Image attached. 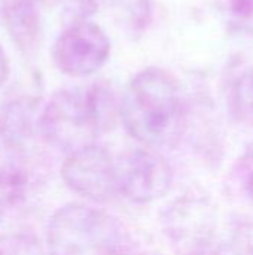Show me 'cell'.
<instances>
[{
    "mask_svg": "<svg viewBox=\"0 0 253 255\" xmlns=\"http://www.w3.org/2000/svg\"><path fill=\"white\" fill-rule=\"evenodd\" d=\"M125 130L146 146L174 145L186 123V111L176 78L164 69L146 67L127 84L119 102Z\"/></svg>",
    "mask_w": 253,
    "mask_h": 255,
    "instance_id": "obj_1",
    "label": "cell"
},
{
    "mask_svg": "<svg viewBox=\"0 0 253 255\" xmlns=\"http://www.w3.org/2000/svg\"><path fill=\"white\" fill-rule=\"evenodd\" d=\"M116 117L119 105L112 90L95 82L54 93L39 117V128L48 143L70 155L97 145Z\"/></svg>",
    "mask_w": 253,
    "mask_h": 255,
    "instance_id": "obj_2",
    "label": "cell"
},
{
    "mask_svg": "<svg viewBox=\"0 0 253 255\" xmlns=\"http://www.w3.org/2000/svg\"><path fill=\"white\" fill-rule=\"evenodd\" d=\"M49 255H125L127 239L116 218L104 211L70 203L46 229Z\"/></svg>",
    "mask_w": 253,
    "mask_h": 255,
    "instance_id": "obj_3",
    "label": "cell"
},
{
    "mask_svg": "<svg viewBox=\"0 0 253 255\" xmlns=\"http://www.w3.org/2000/svg\"><path fill=\"white\" fill-rule=\"evenodd\" d=\"M110 55V40L104 30L82 21L69 24L52 46L55 67L73 78H84L100 70Z\"/></svg>",
    "mask_w": 253,
    "mask_h": 255,
    "instance_id": "obj_4",
    "label": "cell"
},
{
    "mask_svg": "<svg viewBox=\"0 0 253 255\" xmlns=\"http://www.w3.org/2000/svg\"><path fill=\"white\" fill-rule=\"evenodd\" d=\"M61 176L72 191L95 203H107L119 194L116 160L98 145L70 154Z\"/></svg>",
    "mask_w": 253,
    "mask_h": 255,
    "instance_id": "obj_5",
    "label": "cell"
},
{
    "mask_svg": "<svg viewBox=\"0 0 253 255\" xmlns=\"http://www.w3.org/2000/svg\"><path fill=\"white\" fill-rule=\"evenodd\" d=\"M119 194L133 203H151L167 194L173 173L169 161L151 149H131L116 160Z\"/></svg>",
    "mask_w": 253,
    "mask_h": 255,
    "instance_id": "obj_6",
    "label": "cell"
},
{
    "mask_svg": "<svg viewBox=\"0 0 253 255\" xmlns=\"http://www.w3.org/2000/svg\"><path fill=\"white\" fill-rule=\"evenodd\" d=\"M6 30L15 46L25 55L33 54L42 34L40 13L34 0H7L4 10Z\"/></svg>",
    "mask_w": 253,
    "mask_h": 255,
    "instance_id": "obj_7",
    "label": "cell"
},
{
    "mask_svg": "<svg viewBox=\"0 0 253 255\" xmlns=\"http://www.w3.org/2000/svg\"><path fill=\"white\" fill-rule=\"evenodd\" d=\"M34 109V100H18L7 105L0 114V131L4 134V137H25V134L31 128Z\"/></svg>",
    "mask_w": 253,
    "mask_h": 255,
    "instance_id": "obj_8",
    "label": "cell"
},
{
    "mask_svg": "<svg viewBox=\"0 0 253 255\" xmlns=\"http://www.w3.org/2000/svg\"><path fill=\"white\" fill-rule=\"evenodd\" d=\"M115 15L131 34H142L154 16L152 0H110Z\"/></svg>",
    "mask_w": 253,
    "mask_h": 255,
    "instance_id": "obj_9",
    "label": "cell"
},
{
    "mask_svg": "<svg viewBox=\"0 0 253 255\" xmlns=\"http://www.w3.org/2000/svg\"><path fill=\"white\" fill-rule=\"evenodd\" d=\"M219 6L234 31L253 34V0H219Z\"/></svg>",
    "mask_w": 253,
    "mask_h": 255,
    "instance_id": "obj_10",
    "label": "cell"
},
{
    "mask_svg": "<svg viewBox=\"0 0 253 255\" xmlns=\"http://www.w3.org/2000/svg\"><path fill=\"white\" fill-rule=\"evenodd\" d=\"M233 108L243 123L253 127V69L245 72L234 84Z\"/></svg>",
    "mask_w": 253,
    "mask_h": 255,
    "instance_id": "obj_11",
    "label": "cell"
},
{
    "mask_svg": "<svg viewBox=\"0 0 253 255\" xmlns=\"http://www.w3.org/2000/svg\"><path fill=\"white\" fill-rule=\"evenodd\" d=\"M58 4L63 18H66L69 24L89 21L98 9L97 0H58Z\"/></svg>",
    "mask_w": 253,
    "mask_h": 255,
    "instance_id": "obj_12",
    "label": "cell"
},
{
    "mask_svg": "<svg viewBox=\"0 0 253 255\" xmlns=\"http://www.w3.org/2000/svg\"><path fill=\"white\" fill-rule=\"evenodd\" d=\"M239 178L245 193L253 200V143L239 160Z\"/></svg>",
    "mask_w": 253,
    "mask_h": 255,
    "instance_id": "obj_13",
    "label": "cell"
},
{
    "mask_svg": "<svg viewBox=\"0 0 253 255\" xmlns=\"http://www.w3.org/2000/svg\"><path fill=\"white\" fill-rule=\"evenodd\" d=\"M7 76H9V61L6 58L4 49L0 43V87L6 82Z\"/></svg>",
    "mask_w": 253,
    "mask_h": 255,
    "instance_id": "obj_14",
    "label": "cell"
}]
</instances>
